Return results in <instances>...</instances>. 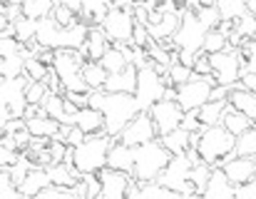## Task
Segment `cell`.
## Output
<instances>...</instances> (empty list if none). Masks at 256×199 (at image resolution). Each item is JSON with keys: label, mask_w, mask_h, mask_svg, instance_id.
<instances>
[{"label": "cell", "mask_w": 256, "mask_h": 199, "mask_svg": "<svg viewBox=\"0 0 256 199\" xmlns=\"http://www.w3.org/2000/svg\"><path fill=\"white\" fill-rule=\"evenodd\" d=\"M90 107L100 110L104 114V132L110 137H120L127 122L142 110L137 95L127 92H107V90H92L90 92Z\"/></svg>", "instance_id": "6da1fadb"}, {"label": "cell", "mask_w": 256, "mask_h": 199, "mask_svg": "<svg viewBox=\"0 0 256 199\" xmlns=\"http://www.w3.org/2000/svg\"><path fill=\"white\" fill-rule=\"evenodd\" d=\"M196 150L206 164L222 167L229 157L236 154V134L229 132L224 124H209V127L199 130Z\"/></svg>", "instance_id": "7a4b0ae2"}, {"label": "cell", "mask_w": 256, "mask_h": 199, "mask_svg": "<svg viewBox=\"0 0 256 199\" xmlns=\"http://www.w3.org/2000/svg\"><path fill=\"white\" fill-rule=\"evenodd\" d=\"M172 157L174 154L164 147L162 140H152V142H144V144L134 147V180L154 182L167 170Z\"/></svg>", "instance_id": "3957f363"}, {"label": "cell", "mask_w": 256, "mask_h": 199, "mask_svg": "<svg viewBox=\"0 0 256 199\" xmlns=\"http://www.w3.org/2000/svg\"><path fill=\"white\" fill-rule=\"evenodd\" d=\"M114 137L107 132L90 134L80 147H75V170L80 174H97L102 167H107V154L112 147Z\"/></svg>", "instance_id": "277c9868"}, {"label": "cell", "mask_w": 256, "mask_h": 199, "mask_svg": "<svg viewBox=\"0 0 256 199\" xmlns=\"http://www.w3.org/2000/svg\"><path fill=\"white\" fill-rule=\"evenodd\" d=\"M87 58L82 55V50H75V48H60L55 50V62L52 68L58 70L62 85L70 90V92H87L85 78H82V68H85Z\"/></svg>", "instance_id": "5b68a950"}, {"label": "cell", "mask_w": 256, "mask_h": 199, "mask_svg": "<svg viewBox=\"0 0 256 199\" xmlns=\"http://www.w3.org/2000/svg\"><path fill=\"white\" fill-rule=\"evenodd\" d=\"M216 85H219L216 75H194L192 80H186L184 85L176 88V102L182 104L184 112L199 110L204 102L212 100V92Z\"/></svg>", "instance_id": "8992f818"}, {"label": "cell", "mask_w": 256, "mask_h": 199, "mask_svg": "<svg viewBox=\"0 0 256 199\" xmlns=\"http://www.w3.org/2000/svg\"><path fill=\"white\" fill-rule=\"evenodd\" d=\"M192 167H194V162H192V157H189L186 152L174 154V157L170 160V164H167V170L157 177V182H162L164 187H170V190H174V192H179L182 197L196 194L194 184L189 182V177H192Z\"/></svg>", "instance_id": "52a82bcc"}, {"label": "cell", "mask_w": 256, "mask_h": 199, "mask_svg": "<svg viewBox=\"0 0 256 199\" xmlns=\"http://www.w3.org/2000/svg\"><path fill=\"white\" fill-rule=\"evenodd\" d=\"M30 82H32V78L28 72H22L20 78H12V80L2 78V88H0V95H2V122L25 114V107H28L25 90H28Z\"/></svg>", "instance_id": "ba28073f"}, {"label": "cell", "mask_w": 256, "mask_h": 199, "mask_svg": "<svg viewBox=\"0 0 256 199\" xmlns=\"http://www.w3.org/2000/svg\"><path fill=\"white\" fill-rule=\"evenodd\" d=\"M164 92H167V80H162V72L152 65H144L140 68V78H137V100H140V107L142 110H150L154 102L164 100Z\"/></svg>", "instance_id": "9c48e42d"}, {"label": "cell", "mask_w": 256, "mask_h": 199, "mask_svg": "<svg viewBox=\"0 0 256 199\" xmlns=\"http://www.w3.org/2000/svg\"><path fill=\"white\" fill-rule=\"evenodd\" d=\"M107 38L112 40V45H127L134 40V28H137V18L134 10H124V8H112L110 15L102 22Z\"/></svg>", "instance_id": "30bf717a"}, {"label": "cell", "mask_w": 256, "mask_h": 199, "mask_svg": "<svg viewBox=\"0 0 256 199\" xmlns=\"http://www.w3.org/2000/svg\"><path fill=\"white\" fill-rule=\"evenodd\" d=\"M206 28L202 25L196 10H186L182 12V25L174 35V42L179 50H192V52H202L204 48V38H206Z\"/></svg>", "instance_id": "8fae6325"}, {"label": "cell", "mask_w": 256, "mask_h": 199, "mask_svg": "<svg viewBox=\"0 0 256 199\" xmlns=\"http://www.w3.org/2000/svg\"><path fill=\"white\" fill-rule=\"evenodd\" d=\"M209 60H212V70H214L219 85L234 88L236 82H242V50L226 48L222 52H212Z\"/></svg>", "instance_id": "7c38bea8"}, {"label": "cell", "mask_w": 256, "mask_h": 199, "mask_svg": "<svg viewBox=\"0 0 256 199\" xmlns=\"http://www.w3.org/2000/svg\"><path fill=\"white\" fill-rule=\"evenodd\" d=\"M157 137H160V132H157V124H154L150 110H140V112L127 122V127L122 130V134L114 137V140H122V142H127V144H132V147H140V144L152 142V140H157Z\"/></svg>", "instance_id": "4fadbf2b"}, {"label": "cell", "mask_w": 256, "mask_h": 199, "mask_svg": "<svg viewBox=\"0 0 256 199\" xmlns=\"http://www.w3.org/2000/svg\"><path fill=\"white\" fill-rule=\"evenodd\" d=\"M150 114H152V120H154V124H157V132H160V137H162V134L174 132L176 127H182L186 112L182 110V104H179L176 100L164 98L150 107Z\"/></svg>", "instance_id": "5bb4252c"}, {"label": "cell", "mask_w": 256, "mask_h": 199, "mask_svg": "<svg viewBox=\"0 0 256 199\" xmlns=\"http://www.w3.org/2000/svg\"><path fill=\"white\" fill-rule=\"evenodd\" d=\"M97 177L102 182V199H124L134 174H127V172L112 170V167H102L97 172Z\"/></svg>", "instance_id": "9a60e30c"}, {"label": "cell", "mask_w": 256, "mask_h": 199, "mask_svg": "<svg viewBox=\"0 0 256 199\" xmlns=\"http://www.w3.org/2000/svg\"><path fill=\"white\" fill-rule=\"evenodd\" d=\"M222 170L226 172V177L239 187V184H246V182H252L256 177V157H242V154H234V157H229L224 164H222Z\"/></svg>", "instance_id": "2e32d148"}, {"label": "cell", "mask_w": 256, "mask_h": 199, "mask_svg": "<svg viewBox=\"0 0 256 199\" xmlns=\"http://www.w3.org/2000/svg\"><path fill=\"white\" fill-rule=\"evenodd\" d=\"M137 78H140V68H137L134 62H130L124 70L107 75L104 90H107V92H127V95H134V92H137Z\"/></svg>", "instance_id": "e0dca14e"}, {"label": "cell", "mask_w": 256, "mask_h": 199, "mask_svg": "<svg viewBox=\"0 0 256 199\" xmlns=\"http://www.w3.org/2000/svg\"><path fill=\"white\" fill-rule=\"evenodd\" d=\"M107 167L134 174V147L122 142V140H114L110 147V154H107Z\"/></svg>", "instance_id": "ac0fdd59"}, {"label": "cell", "mask_w": 256, "mask_h": 199, "mask_svg": "<svg viewBox=\"0 0 256 199\" xmlns=\"http://www.w3.org/2000/svg\"><path fill=\"white\" fill-rule=\"evenodd\" d=\"M112 48V40L107 38L104 28L102 25H90V32H87V40L82 45V55L87 60H102V55Z\"/></svg>", "instance_id": "d6986e66"}, {"label": "cell", "mask_w": 256, "mask_h": 199, "mask_svg": "<svg viewBox=\"0 0 256 199\" xmlns=\"http://www.w3.org/2000/svg\"><path fill=\"white\" fill-rule=\"evenodd\" d=\"M202 197H209V199H229V197H236V184L226 177V172L222 167H214L212 172V180L204 190Z\"/></svg>", "instance_id": "ffe728a7"}, {"label": "cell", "mask_w": 256, "mask_h": 199, "mask_svg": "<svg viewBox=\"0 0 256 199\" xmlns=\"http://www.w3.org/2000/svg\"><path fill=\"white\" fill-rule=\"evenodd\" d=\"M229 104H232L234 110L244 112L246 117L256 120V92L246 90L242 82H236V85L232 88V92H229Z\"/></svg>", "instance_id": "44dd1931"}, {"label": "cell", "mask_w": 256, "mask_h": 199, "mask_svg": "<svg viewBox=\"0 0 256 199\" xmlns=\"http://www.w3.org/2000/svg\"><path fill=\"white\" fill-rule=\"evenodd\" d=\"M48 184H50L48 167H32L28 172V177L20 182V192H22V197H38Z\"/></svg>", "instance_id": "7402d4cb"}, {"label": "cell", "mask_w": 256, "mask_h": 199, "mask_svg": "<svg viewBox=\"0 0 256 199\" xmlns=\"http://www.w3.org/2000/svg\"><path fill=\"white\" fill-rule=\"evenodd\" d=\"M75 124L85 134H100V132H104V114L94 107H82L75 114Z\"/></svg>", "instance_id": "603a6c76"}, {"label": "cell", "mask_w": 256, "mask_h": 199, "mask_svg": "<svg viewBox=\"0 0 256 199\" xmlns=\"http://www.w3.org/2000/svg\"><path fill=\"white\" fill-rule=\"evenodd\" d=\"M48 174H50V182H52V184L70 187V190L82 180V174H80L72 164H65V162H52V164L48 167Z\"/></svg>", "instance_id": "cb8c5ba5"}, {"label": "cell", "mask_w": 256, "mask_h": 199, "mask_svg": "<svg viewBox=\"0 0 256 199\" xmlns=\"http://www.w3.org/2000/svg\"><path fill=\"white\" fill-rule=\"evenodd\" d=\"M112 10V0H85L82 12H80V22L85 25H102L104 18Z\"/></svg>", "instance_id": "d4e9b609"}, {"label": "cell", "mask_w": 256, "mask_h": 199, "mask_svg": "<svg viewBox=\"0 0 256 199\" xmlns=\"http://www.w3.org/2000/svg\"><path fill=\"white\" fill-rule=\"evenodd\" d=\"M60 30H62V28L58 25V20H55L52 15H48V18L38 20V35H35V40H38L42 48H52V50H58Z\"/></svg>", "instance_id": "484cf974"}, {"label": "cell", "mask_w": 256, "mask_h": 199, "mask_svg": "<svg viewBox=\"0 0 256 199\" xmlns=\"http://www.w3.org/2000/svg\"><path fill=\"white\" fill-rule=\"evenodd\" d=\"M160 140L164 142V147L170 150L172 154H182V152H186L189 147H194V132H189V130H184V127H176L174 132L162 134Z\"/></svg>", "instance_id": "4316f807"}, {"label": "cell", "mask_w": 256, "mask_h": 199, "mask_svg": "<svg viewBox=\"0 0 256 199\" xmlns=\"http://www.w3.org/2000/svg\"><path fill=\"white\" fill-rule=\"evenodd\" d=\"M226 110H229V100H209V102H204V104L199 107V117H202L204 127H209V124H222Z\"/></svg>", "instance_id": "83f0119b"}, {"label": "cell", "mask_w": 256, "mask_h": 199, "mask_svg": "<svg viewBox=\"0 0 256 199\" xmlns=\"http://www.w3.org/2000/svg\"><path fill=\"white\" fill-rule=\"evenodd\" d=\"M137 182H140V180H137ZM137 199H182V194L154 180V182H140Z\"/></svg>", "instance_id": "f1b7e54d"}, {"label": "cell", "mask_w": 256, "mask_h": 199, "mask_svg": "<svg viewBox=\"0 0 256 199\" xmlns=\"http://www.w3.org/2000/svg\"><path fill=\"white\" fill-rule=\"evenodd\" d=\"M60 127H62V122H58V120L50 117V114H38V117L28 120V130H30L35 137H55Z\"/></svg>", "instance_id": "f546056e"}, {"label": "cell", "mask_w": 256, "mask_h": 199, "mask_svg": "<svg viewBox=\"0 0 256 199\" xmlns=\"http://www.w3.org/2000/svg\"><path fill=\"white\" fill-rule=\"evenodd\" d=\"M107 75H110V72L102 68L100 60H87L85 68H82V78H85V82H87L90 90H104Z\"/></svg>", "instance_id": "4dcf8cb0"}, {"label": "cell", "mask_w": 256, "mask_h": 199, "mask_svg": "<svg viewBox=\"0 0 256 199\" xmlns=\"http://www.w3.org/2000/svg\"><path fill=\"white\" fill-rule=\"evenodd\" d=\"M222 124H224L229 132H234V134L239 137L242 132H246V130L254 124V120H252V117H246L244 112H239V110H234V107L229 104V110H226V114H224Z\"/></svg>", "instance_id": "1f68e13d"}, {"label": "cell", "mask_w": 256, "mask_h": 199, "mask_svg": "<svg viewBox=\"0 0 256 199\" xmlns=\"http://www.w3.org/2000/svg\"><path fill=\"white\" fill-rule=\"evenodd\" d=\"M102 68L107 70V72H120V70H124L127 65H130V58L124 55V50L120 48V45H112L104 55H102Z\"/></svg>", "instance_id": "d6a6232c"}, {"label": "cell", "mask_w": 256, "mask_h": 199, "mask_svg": "<svg viewBox=\"0 0 256 199\" xmlns=\"http://www.w3.org/2000/svg\"><path fill=\"white\" fill-rule=\"evenodd\" d=\"M58 0H22V15L32 18V20H42L48 15H52Z\"/></svg>", "instance_id": "836d02e7"}, {"label": "cell", "mask_w": 256, "mask_h": 199, "mask_svg": "<svg viewBox=\"0 0 256 199\" xmlns=\"http://www.w3.org/2000/svg\"><path fill=\"white\" fill-rule=\"evenodd\" d=\"M212 172H214V167L206 164L204 160L196 162V164L192 167V177H189V182L194 184L196 194H204V190H206V184H209V180H212Z\"/></svg>", "instance_id": "e575fe53"}, {"label": "cell", "mask_w": 256, "mask_h": 199, "mask_svg": "<svg viewBox=\"0 0 256 199\" xmlns=\"http://www.w3.org/2000/svg\"><path fill=\"white\" fill-rule=\"evenodd\" d=\"M194 78V70L192 68H186L184 62H179V60H174L170 65V70H167V75H164V80H167V85H174V88H179V85H184L186 80H192Z\"/></svg>", "instance_id": "d590c367"}, {"label": "cell", "mask_w": 256, "mask_h": 199, "mask_svg": "<svg viewBox=\"0 0 256 199\" xmlns=\"http://www.w3.org/2000/svg\"><path fill=\"white\" fill-rule=\"evenodd\" d=\"M236 154L242 157H256V124L236 137Z\"/></svg>", "instance_id": "8d00e7d4"}, {"label": "cell", "mask_w": 256, "mask_h": 199, "mask_svg": "<svg viewBox=\"0 0 256 199\" xmlns=\"http://www.w3.org/2000/svg\"><path fill=\"white\" fill-rule=\"evenodd\" d=\"M216 8H219L224 20H236L244 12H249L246 10V0H216Z\"/></svg>", "instance_id": "74e56055"}, {"label": "cell", "mask_w": 256, "mask_h": 199, "mask_svg": "<svg viewBox=\"0 0 256 199\" xmlns=\"http://www.w3.org/2000/svg\"><path fill=\"white\" fill-rule=\"evenodd\" d=\"M20 197H22V192H20L18 182L12 180L10 170L2 167V172H0V199H20Z\"/></svg>", "instance_id": "f35d334b"}, {"label": "cell", "mask_w": 256, "mask_h": 199, "mask_svg": "<svg viewBox=\"0 0 256 199\" xmlns=\"http://www.w3.org/2000/svg\"><path fill=\"white\" fill-rule=\"evenodd\" d=\"M196 15H199V20H202V25H204L206 30H216L219 22L224 20L216 5H199V8H196Z\"/></svg>", "instance_id": "ab89813d"}, {"label": "cell", "mask_w": 256, "mask_h": 199, "mask_svg": "<svg viewBox=\"0 0 256 199\" xmlns=\"http://www.w3.org/2000/svg\"><path fill=\"white\" fill-rule=\"evenodd\" d=\"M15 28H18V40L20 42H30V40H35V35H38V20H32V18H28V15H20L18 20H15Z\"/></svg>", "instance_id": "60d3db41"}, {"label": "cell", "mask_w": 256, "mask_h": 199, "mask_svg": "<svg viewBox=\"0 0 256 199\" xmlns=\"http://www.w3.org/2000/svg\"><path fill=\"white\" fill-rule=\"evenodd\" d=\"M229 48V38L222 32V30H209L206 32V38H204V52L206 55H212V52H222V50H226Z\"/></svg>", "instance_id": "b9f144b4"}, {"label": "cell", "mask_w": 256, "mask_h": 199, "mask_svg": "<svg viewBox=\"0 0 256 199\" xmlns=\"http://www.w3.org/2000/svg\"><path fill=\"white\" fill-rule=\"evenodd\" d=\"M0 72H2V78H8V80H12V78H20V75L25 72V58H22V55L2 58Z\"/></svg>", "instance_id": "7bdbcfd3"}, {"label": "cell", "mask_w": 256, "mask_h": 199, "mask_svg": "<svg viewBox=\"0 0 256 199\" xmlns=\"http://www.w3.org/2000/svg\"><path fill=\"white\" fill-rule=\"evenodd\" d=\"M52 18L58 20V25H60V28H72V25H78V22H80V15H78L75 10H70L68 5H62V2H58V5H55Z\"/></svg>", "instance_id": "ee69618b"}, {"label": "cell", "mask_w": 256, "mask_h": 199, "mask_svg": "<svg viewBox=\"0 0 256 199\" xmlns=\"http://www.w3.org/2000/svg\"><path fill=\"white\" fill-rule=\"evenodd\" d=\"M234 30L242 35V38H256V15L252 12H244L242 18H236L234 20Z\"/></svg>", "instance_id": "f6af8a7d"}, {"label": "cell", "mask_w": 256, "mask_h": 199, "mask_svg": "<svg viewBox=\"0 0 256 199\" xmlns=\"http://www.w3.org/2000/svg\"><path fill=\"white\" fill-rule=\"evenodd\" d=\"M78 194H75V190H70V187H60V184H48L40 194L35 199H75Z\"/></svg>", "instance_id": "bcb514c9"}, {"label": "cell", "mask_w": 256, "mask_h": 199, "mask_svg": "<svg viewBox=\"0 0 256 199\" xmlns=\"http://www.w3.org/2000/svg\"><path fill=\"white\" fill-rule=\"evenodd\" d=\"M48 92H50V88H48L45 80H32L25 90V98H28V102H42Z\"/></svg>", "instance_id": "7dc6e473"}, {"label": "cell", "mask_w": 256, "mask_h": 199, "mask_svg": "<svg viewBox=\"0 0 256 199\" xmlns=\"http://www.w3.org/2000/svg\"><path fill=\"white\" fill-rule=\"evenodd\" d=\"M48 70H50V68H48L40 58H30V60H25V72H28L32 80H45Z\"/></svg>", "instance_id": "c3c4849f"}, {"label": "cell", "mask_w": 256, "mask_h": 199, "mask_svg": "<svg viewBox=\"0 0 256 199\" xmlns=\"http://www.w3.org/2000/svg\"><path fill=\"white\" fill-rule=\"evenodd\" d=\"M20 40L18 38H8V35H2V40H0V55L2 58H12V55H20Z\"/></svg>", "instance_id": "681fc988"}, {"label": "cell", "mask_w": 256, "mask_h": 199, "mask_svg": "<svg viewBox=\"0 0 256 199\" xmlns=\"http://www.w3.org/2000/svg\"><path fill=\"white\" fill-rule=\"evenodd\" d=\"M182 127L189 130V132H199V130H204V122H202V117H199V110H189V112L184 114Z\"/></svg>", "instance_id": "f907efd6"}, {"label": "cell", "mask_w": 256, "mask_h": 199, "mask_svg": "<svg viewBox=\"0 0 256 199\" xmlns=\"http://www.w3.org/2000/svg\"><path fill=\"white\" fill-rule=\"evenodd\" d=\"M194 75H214V70H212V60H209V55H206L204 50L196 55V62H194Z\"/></svg>", "instance_id": "816d5d0a"}, {"label": "cell", "mask_w": 256, "mask_h": 199, "mask_svg": "<svg viewBox=\"0 0 256 199\" xmlns=\"http://www.w3.org/2000/svg\"><path fill=\"white\" fill-rule=\"evenodd\" d=\"M20 150H10V147H0V164L2 167H12L18 160H20Z\"/></svg>", "instance_id": "f5cc1de1"}, {"label": "cell", "mask_w": 256, "mask_h": 199, "mask_svg": "<svg viewBox=\"0 0 256 199\" xmlns=\"http://www.w3.org/2000/svg\"><path fill=\"white\" fill-rule=\"evenodd\" d=\"M87 137H90V134H85V132H82L78 124H72V130H70V134H68V140H65V142H68L70 147H80Z\"/></svg>", "instance_id": "db71d44e"}, {"label": "cell", "mask_w": 256, "mask_h": 199, "mask_svg": "<svg viewBox=\"0 0 256 199\" xmlns=\"http://www.w3.org/2000/svg\"><path fill=\"white\" fill-rule=\"evenodd\" d=\"M236 197L239 199H256V177L252 180V182L236 187Z\"/></svg>", "instance_id": "11a10c76"}, {"label": "cell", "mask_w": 256, "mask_h": 199, "mask_svg": "<svg viewBox=\"0 0 256 199\" xmlns=\"http://www.w3.org/2000/svg\"><path fill=\"white\" fill-rule=\"evenodd\" d=\"M196 55H199V52H192V50H179V62H184L186 68H192V70H194Z\"/></svg>", "instance_id": "9f6ffc18"}, {"label": "cell", "mask_w": 256, "mask_h": 199, "mask_svg": "<svg viewBox=\"0 0 256 199\" xmlns=\"http://www.w3.org/2000/svg\"><path fill=\"white\" fill-rule=\"evenodd\" d=\"M242 85H244L246 90L256 92V70H249V72H244V75H242Z\"/></svg>", "instance_id": "6f0895ef"}, {"label": "cell", "mask_w": 256, "mask_h": 199, "mask_svg": "<svg viewBox=\"0 0 256 199\" xmlns=\"http://www.w3.org/2000/svg\"><path fill=\"white\" fill-rule=\"evenodd\" d=\"M58 2H62V5H68L70 10H75L78 15L82 12V5H85V0H58Z\"/></svg>", "instance_id": "680465c9"}, {"label": "cell", "mask_w": 256, "mask_h": 199, "mask_svg": "<svg viewBox=\"0 0 256 199\" xmlns=\"http://www.w3.org/2000/svg\"><path fill=\"white\" fill-rule=\"evenodd\" d=\"M112 8H124V10H134V0H112Z\"/></svg>", "instance_id": "91938a15"}, {"label": "cell", "mask_w": 256, "mask_h": 199, "mask_svg": "<svg viewBox=\"0 0 256 199\" xmlns=\"http://www.w3.org/2000/svg\"><path fill=\"white\" fill-rule=\"evenodd\" d=\"M254 124H256V120H254Z\"/></svg>", "instance_id": "94428289"}]
</instances>
